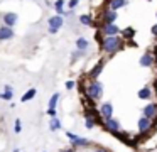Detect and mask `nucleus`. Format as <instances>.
<instances>
[{
  "label": "nucleus",
  "mask_w": 157,
  "mask_h": 152,
  "mask_svg": "<svg viewBox=\"0 0 157 152\" xmlns=\"http://www.w3.org/2000/svg\"><path fill=\"white\" fill-rule=\"evenodd\" d=\"M122 47V39H120L118 36H112V37H105V39L101 41V49L105 51V53H117V51Z\"/></svg>",
  "instance_id": "f257e3e1"
},
{
  "label": "nucleus",
  "mask_w": 157,
  "mask_h": 152,
  "mask_svg": "<svg viewBox=\"0 0 157 152\" xmlns=\"http://www.w3.org/2000/svg\"><path fill=\"white\" fill-rule=\"evenodd\" d=\"M86 96H90L93 101L101 100L103 96V86L100 81H90L88 86H86Z\"/></svg>",
  "instance_id": "f03ea898"
},
{
  "label": "nucleus",
  "mask_w": 157,
  "mask_h": 152,
  "mask_svg": "<svg viewBox=\"0 0 157 152\" xmlns=\"http://www.w3.org/2000/svg\"><path fill=\"white\" fill-rule=\"evenodd\" d=\"M66 135H68L69 144H71V147H73V149H76V147H90V145H91V142H90L88 138L78 137V135L73 134V132H66Z\"/></svg>",
  "instance_id": "7ed1b4c3"
},
{
  "label": "nucleus",
  "mask_w": 157,
  "mask_h": 152,
  "mask_svg": "<svg viewBox=\"0 0 157 152\" xmlns=\"http://www.w3.org/2000/svg\"><path fill=\"white\" fill-rule=\"evenodd\" d=\"M63 24H64L63 15H54V17H51V19H48L49 34H58V30L63 27Z\"/></svg>",
  "instance_id": "20e7f679"
},
{
  "label": "nucleus",
  "mask_w": 157,
  "mask_h": 152,
  "mask_svg": "<svg viewBox=\"0 0 157 152\" xmlns=\"http://www.w3.org/2000/svg\"><path fill=\"white\" fill-rule=\"evenodd\" d=\"M142 117L149 118L150 122L155 120V118H157V103H154V101L147 103L145 107H144V110H142Z\"/></svg>",
  "instance_id": "39448f33"
},
{
  "label": "nucleus",
  "mask_w": 157,
  "mask_h": 152,
  "mask_svg": "<svg viewBox=\"0 0 157 152\" xmlns=\"http://www.w3.org/2000/svg\"><path fill=\"white\" fill-rule=\"evenodd\" d=\"M100 115H101L103 122L108 120V118L113 117V105L110 103V101H105V103H101V107H100Z\"/></svg>",
  "instance_id": "423d86ee"
},
{
  "label": "nucleus",
  "mask_w": 157,
  "mask_h": 152,
  "mask_svg": "<svg viewBox=\"0 0 157 152\" xmlns=\"http://www.w3.org/2000/svg\"><path fill=\"white\" fill-rule=\"evenodd\" d=\"M103 127H105L110 134H112V132H118L120 130V122L115 120V118L112 117V118H108V120L103 122Z\"/></svg>",
  "instance_id": "0eeeda50"
},
{
  "label": "nucleus",
  "mask_w": 157,
  "mask_h": 152,
  "mask_svg": "<svg viewBox=\"0 0 157 152\" xmlns=\"http://www.w3.org/2000/svg\"><path fill=\"white\" fill-rule=\"evenodd\" d=\"M14 29L12 27H7V25H2L0 27V41H9L14 37Z\"/></svg>",
  "instance_id": "6e6552de"
},
{
  "label": "nucleus",
  "mask_w": 157,
  "mask_h": 152,
  "mask_svg": "<svg viewBox=\"0 0 157 152\" xmlns=\"http://www.w3.org/2000/svg\"><path fill=\"white\" fill-rule=\"evenodd\" d=\"M103 66H105V61H100L98 64H95V68L90 71V78H91V81L98 80V76L101 74V71H103Z\"/></svg>",
  "instance_id": "1a4fd4ad"
},
{
  "label": "nucleus",
  "mask_w": 157,
  "mask_h": 152,
  "mask_svg": "<svg viewBox=\"0 0 157 152\" xmlns=\"http://www.w3.org/2000/svg\"><path fill=\"white\" fill-rule=\"evenodd\" d=\"M15 24H17V14H14V12H7V14H4V25H7V27H14Z\"/></svg>",
  "instance_id": "9d476101"
},
{
  "label": "nucleus",
  "mask_w": 157,
  "mask_h": 152,
  "mask_svg": "<svg viewBox=\"0 0 157 152\" xmlns=\"http://www.w3.org/2000/svg\"><path fill=\"white\" fill-rule=\"evenodd\" d=\"M137 127H139V132H147V130H150V127H152V122H150L149 118H145V117H140L139 122H137Z\"/></svg>",
  "instance_id": "9b49d317"
},
{
  "label": "nucleus",
  "mask_w": 157,
  "mask_h": 152,
  "mask_svg": "<svg viewBox=\"0 0 157 152\" xmlns=\"http://www.w3.org/2000/svg\"><path fill=\"white\" fill-rule=\"evenodd\" d=\"M118 32H120V29L115 25V24H105V27H103V34H105L106 37L117 36Z\"/></svg>",
  "instance_id": "f8f14e48"
},
{
  "label": "nucleus",
  "mask_w": 157,
  "mask_h": 152,
  "mask_svg": "<svg viewBox=\"0 0 157 152\" xmlns=\"http://www.w3.org/2000/svg\"><path fill=\"white\" fill-rule=\"evenodd\" d=\"M154 64V56L150 53H145L142 57H140V66L142 68H150Z\"/></svg>",
  "instance_id": "ddd939ff"
},
{
  "label": "nucleus",
  "mask_w": 157,
  "mask_h": 152,
  "mask_svg": "<svg viewBox=\"0 0 157 152\" xmlns=\"http://www.w3.org/2000/svg\"><path fill=\"white\" fill-rule=\"evenodd\" d=\"M137 96H139V100H150V98H152V90H150L149 86H144L139 90Z\"/></svg>",
  "instance_id": "4468645a"
},
{
  "label": "nucleus",
  "mask_w": 157,
  "mask_h": 152,
  "mask_svg": "<svg viewBox=\"0 0 157 152\" xmlns=\"http://www.w3.org/2000/svg\"><path fill=\"white\" fill-rule=\"evenodd\" d=\"M103 22L105 24H115L117 20V12H113V10H106L105 14H103Z\"/></svg>",
  "instance_id": "2eb2a0df"
},
{
  "label": "nucleus",
  "mask_w": 157,
  "mask_h": 152,
  "mask_svg": "<svg viewBox=\"0 0 157 152\" xmlns=\"http://www.w3.org/2000/svg\"><path fill=\"white\" fill-rule=\"evenodd\" d=\"M125 5H127L125 0H110V3H108L110 9H108V10H113V12H117L118 9H122V7H125Z\"/></svg>",
  "instance_id": "dca6fc26"
},
{
  "label": "nucleus",
  "mask_w": 157,
  "mask_h": 152,
  "mask_svg": "<svg viewBox=\"0 0 157 152\" xmlns=\"http://www.w3.org/2000/svg\"><path fill=\"white\" fill-rule=\"evenodd\" d=\"M36 93H37V91H36V88H29L27 91H25L24 95H22V98H21V101L22 103H25V101H29V100H32V98L36 96Z\"/></svg>",
  "instance_id": "f3484780"
},
{
  "label": "nucleus",
  "mask_w": 157,
  "mask_h": 152,
  "mask_svg": "<svg viewBox=\"0 0 157 152\" xmlns=\"http://www.w3.org/2000/svg\"><path fill=\"white\" fill-rule=\"evenodd\" d=\"M63 125H61V120H59L58 117H52L51 118V122H49V130L51 132H56V130H59Z\"/></svg>",
  "instance_id": "a211bd4d"
},
{
  "label": "nucleus",
  "mask_w": 157,
  "mask_h": 152,
  "mask_svg": "<svg viewBox=\"0 0 157 152\" xmlns=\"http://www.w3.org/2000/svg\"><path fill=\"white\" fill-rule=\"evenodd\" d=\"M90 46V42L85 39V37H79V39H76V47H78V51H86V47Z\"/></svg>",
  "instance_id": "6ab92c4d"
},
{
  "label": "nucleus",
  "mask_w": 157,
  "mask_h": 152,
  "mask_svg": "<svg viewBox=\"0 0 157 152\" xmlns=\"http://www.w3.org/2000/svg\"><path fill=\"white\" fill-rule=\"evenodd\" d=\"M58 12V15H64V0H56V3L52 5Z\"/></svg>",
  "instance_id": "aec40b11"
},
{
  "label": "nucleus",
  "mask_w": 157,
  "mask_h": 152,
  "mask_svg": "<svg viewBox=\"0 0 157 152\" xmlns=\"http://www.w3.org/2000/svg\"><path fill=\"white\" fill-rule=\"evenodd\" d=\"M122 36H123V39H125V41H128V39H132V37L135 36V30H133L132 27H127V29L122 30Z\"/></svg>",
  "instance_id": "412c9836"
},
{
  "label": "nucleus",
  "mask_w": 157,
  "mask_h": 152,
  "mask_svg": "<svg viewBox=\"0 0 157 152\" xmlns=\"http://www.w3.org/2000/svg\"><path fill=\"white\" fill-rule=\"evenodd\" d=\"M59 96H61L59 93H54V95H52V96H51V100H49V103H48V108H56V107H58Z\"/></svg>",
  "instance_id": "4be33fe9"
},
{
  "label": "nucleus",
  "mask_w": 157,
  "mask_h": 152,
  "mask_svg": "<svg viewBox=\"0 0 157 152\" xmlns=\"http://www.w3.org/2000/svg\"><path fill=\"white\" fill-rule=\"evenodd\" d=\"M79 22H81L83 25H90V27L93 25V20H91V17H90V15H85V14H83V15H79Z\"/></svg>",
  "instance_id": "5701e85b"
},
{
  "label": "nucleus",
  "mask_w": 157,
  "mask_h": 152,
  "mask_svg": "<svg viewBox=\"0 0 157 152\" xmlns=\"http://www.w3.org/2000/svg\"><path fill=\"white\" fill-rule=\"evenodd\" d=\"M14 132H15V134H21V132H22V122H21V118H15V122H14Z\"/></svg>",
  "instance_id": "b1692460"
},
{
  "label": "nucleus",
  "mask_w": 157,
  "mask_h": 152,
  "mask_svg": "<svg viewBox=\"0 0 157 152\" xmlns=\"http://www.w3.org/2000/svg\"><path fill=\"white\" fill-rule=\"evenodd\" d=\"M85 123H86V128H88V130H91V128L96 127V123H95L93 118H85Z\"/></svg>",
  "instance_id": "393cba45"
},
{
  "label": "nucleus",
  "mask_w": 157,
  "mask_h": 152,
  "mask_svg": "<svg viewBox=\"0 0 157 152\" xmlns=\"http://www.w3.org/2000/svg\"><path fill=\"white\" fill-rule=\"evenodd\" d=\"M12 96H14V93H0V98H2V100H5V101H9V100H12Z\"/></svg>",
  "instance_id": "a878e982"
},
{
  "label": "nucleus",
  "mask_w": 157,
  "mask_h": 152,
  "mask_svg": "<svg viewBox=\"0 0 157 152\" xmlns=\"http://www.w3.org/2000/svg\"><path fill=\"white\" fill-rule=\"evenodd\" d=\"M78 3H79V0H69V2H68V9L73 10L75 7H78Z\"/></svg>",
  "instance_id": "bb28decb"
},
{
  "label": "nucleus",
  "mask_w": 157,
  "mask_h": 152,
  "mask_svg": "<svg viewBox=\"0 0 157 152\" xmlns=\"http://www.w3.org/2000/svg\"><path fill=\"white\" fill-rule=\"evenodd\" d=\"M46 113L49 115V117H58V110H56V108H48V111H46Z\"/></svg>",
  "instance_id": "cd10ccee"
},
{
  "label": "nucleus",
  "mask_w": 157,
  "mask_h": 152,
  "mask_svg": "<svg viewBox=\"0 0 157 152\" xmlns=\"http://www.w3.org/2000/svg\"><path fill=\"white\" fill-rule=\"evenodd\" d=\"M64 86H66V88H68V90H73V88H75V86H76V83H75V81H73V80H71V81H66V84H64Z\"/></svg>",
  "instance_id": "c85d7f7f"
},
{
  "label": "nucleus",
  "mask_w": 157,
  "mask_h": 152,
  "mask_svg": "<svg viewBox=\"0 0 157 152\" xmlns=\"http://www.w3.org/2000/svg\"><path fill=\"white\" fill-rule=\"evenodd\" d=\"M4 91H5V93H14V90H12L10 84H5V86H4Z\"/></svg>",
  "instance_id": "c756f323"
},
{
  "label": "nucleus",
  "mask_w": 157,
  "mask_h": 152,
  "mask_svg": "<svg viewBox=\"0 0 157 152\" xmlns=\"http://www.w3.org/2000/svg\"><path fill=\"white\" fill-rule=\"evenodd\" d=\"M150 32H152V36H157V24H154V25L150 27Z\"/></svg>",
  "instance_id": "7c9ffc66"
},
{
  "label": "nucleus",
  "mask_w": 157,
  "mask_h": 152,
  "mask_svg": "<svg viewBox=\"0 0 157 152\" xmlns=\"http://www.w3.org/2000/svg\"><path fill=\"white\" fill-rule=\"evenodd\" d=\"M95 152H108V150H106V149H101V147H98Z\"/></svg>",
  "instance_id": "2f4dec72"
},
{
  "label": "nucleus",
  "mask_w": 157,
  "mask_h": 152,
  "mask_svg": "<svg viewBox=\"0 0 157 152\" xmlns=\"http://www.w3.org/2000/svg\"><path fill=\"white\" fill-rule=\"evenodd\" d=\"M61 152H75V149L69 147V149H64V150H61Z\"/></svg>",
  "instance_id": "473e14b6"
},
{
  "label": "nucleus",
  "mask_w": 157,
  "mask_h": 152,
  "mask_svg": "<svg viewBox=\"0 0 157 152\" xmlns=\"http://www.w3.org/2000/svg\"><path fill=\"white\" fill-rule=\"evenodd\" d=\"M12 152H21V150H19V149H14V150H12Z\"/></svg>",
  "instance_id": "72a5a7b5"
},
{
  "label": "nucleus",
  "mask_w": 157,
  "mask_h": 152,
  "mask_svg": "<svg viewBox=\"0 0 157 152\" xmlns=\"http://www.w3.org/2000/svg\"><path fill=\"white\" fill-rule=\"evenodd\" d=\"M147 2H152V0H147Z\"/></svg>",
  "instance_id": "f704fd0d"
},
{
  "label": "nucleus",
  "mask_w": 157,
  "mask_h": 152,
  "mask_svg": "<svg viewBox=\"0 0 157 152\" xmlns=\"http://www.w3.org/2000/svg\"><path fill=\"white\" fill-rule=\"evenodd\" d=\"M155 19H157V14H155Z\"/></svg>",
  "instance_id": "c9c22d12"
},
{
  "label": "nucleus",
  "mask_w": 157,
  "mask_h": 152,
  "mask_svg": "<svg viewBox=\"0 0 157 152\" xmlns=\"http://www.w3.org/2000/svg\"><path fill=\"white\" fill-rule=\"evenodd\" d=\"M125 2H127V0H125Z\"/></svg>",
  "instance_id": "e433bc0d"
},
{
  "label": "nucleus",
  "mask_w": 157,
  "mask_h": 152,
  "mask_svg": "<svg viewBox=\"0 0 157 152\" xmlns=\"http://www.w3.org/2000/svg\"><path fill=\"white\" fill-rule=\"evenodd\" d=\"M44 152H46V150H44Z\"/></svg>",
  "instance_id": "4c0bfd02"
}]
</instances>
